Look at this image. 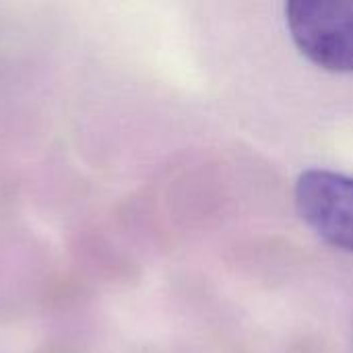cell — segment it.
<instances>
[{
	"label": "cell",
	"mask_w": 353,
	"mask_h": 353,
	"mask_svg": "<svg viewBox=\"0 0 353 353\" xmlns=\"http://www.w3.org/2000/svg\"><path fill=\"white\" fill-rule=\"evenodd\" d=\"M285 25L310 62L333 72H353V0L288 2Z\"/></svg>",
	"instance_id": "obj_1"
},
{
	"label": "cell",
	"mask_w": 353,
	"mask_h": 353,
	"mask_svg": "<svg viewBox=\"0 0 353 353\" xmlns=\"http://www.w3.org/2000/svg\"><path fill=\"white\" fill-rule=\"evenodd\" d=\"M294 199L300 217L321 240L353 252V176L308 170L298 178Z\"/></svg>",
	"instance_id": "obj_2"
}]
</instances>
